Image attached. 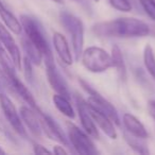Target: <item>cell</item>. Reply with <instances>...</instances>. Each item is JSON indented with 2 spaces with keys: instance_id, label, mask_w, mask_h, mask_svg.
Segmentation results:
<instances>
[{
  "instance_id": "21",
  "label": "cell",
  "mask_w": 155,
  "mask_h": 155,
  "mask_svg": "<svg viewBox=\"0 0 155 155\" xmlns=\"http://www.w3.org/2000/svg\"><path fill=\"white\" fill-rule=\"evenodd\" d=\"M124 140L127 141V143L129 144V147L131 149H133L136 153H139V154H149V150H148V146L146 144L144 140L142 138L136 137V136L132 135V134L124 132Z\"/></svg>"
},
{
  "instance_id": "22",
  "label": "cell",
  "mask_w": 155,
  "mask_h": 155,
  "mask_svg": "<svg viewBox=\"0 0 155 155\" xmlns=\"http://www.w3.org/2000/svg\"><path fill=\"white\" fill-rule=\"evenodd\" d=\"M143 64L147 71L155 80V55L151 45H146L143 49Z\"/></svg>"
},
{
  "instance_id": "23",
  "label": "cell",
  "mask_w": 155,
  "mask_h": 155,
  "mask_svg": "<svg viewBox=\"0 0 155 155\" xmlns=\"http://www.w3.org/2000/svg\"><path fill=\"white\" fill-rule=\"evenodd\" d=\"M0 67L7 72L8 75L16 73L15 65H14L10 54L8 53V51L5 49V47H3L1 43H0Z\"/></svg>"
},
{
  "instance_id": "10",
  "label": "cell",
  "mask_w": 155,
  "mask_h": 155,
  "mask_svg": "<svg viewBox=\"0 0 155 155\" xmlns=\"http://www.w3.org/2000/svg\"><path fill=\"white\" fill-rule=\"evenodd\" d=\"M38 115L41 130L47 135V137L52 140H55V141L60 142V143L64 144V146H68V139L66 138L64 132L61 129L58 123L52 117H50L49 115L43 114V112L38 113Z\"/></svg>"
},
{
  "instance_id": "34",
  "label": "cell",
  "mask_w": 155,
  "mask_h": 155,
  "mask_svg": "<svg viewBox=\"0 0 155 155\" xmlns=\"http://www.w3.org/2000/svg\"><path fill=\"white\" fill-rule=\"evenodd\" d=\"M94 1H95V2H99L100 0H94Z\"/></svg>"
},
{
  "instance_id": "32",
  "label": "cell",
  "mask_w": 155,
  "mask_h": 155,
  "mask_svg": "<svg viewBox=\"0 0 155 155\" xmlns=\"http://www.w3.org/2000/svg\"><path fill=\"white\" fill-rule=\"evenodd\" d=\"M52 1H54L56 3H63V0H52Z\"/></svg>"
},
{
  "instance_id": "30",
  "label": "cell",
  "mask_w": 155,
  "mask_h": 155,
  "mask_svg": "<svg viewBox=\"0 0 155 155\" xmlns=\"http://www.w3.org/2000/svg\"><path fill=\"white\" fill-rule=\"evenodd\" d=\"M150 34H152L155 37V26H152L150 28Z\"/></svg>"
},
{
  "instance_id": "26",
  "label": "cell",
  "mask_w": 155,
  "mask_h": 155,
  "mask_svg": "<svg viewBox=\"0 0 155 155\" xmlns=\"http://www.w3.org/2000/svg\"><path fill=\"white\" fill-rule=\"evenodd\" d=\"M21 66L24 67V73L25 77H26L27 81L30 83L33 82V64L31 63V61L29 60L27 56H25L24 61L21 62Z\"/></svg>"
},
{
  "instance_id": "17",
  "label": "cell",
  "mask_w": 155,
  "mask_h": 155,
  "mask_svg": "<svg viewBox=\"0 0 155 155\" xmlns=\"http://www.w3.org/2000/svg\"><path fill=\"white\" fill-rule=\"evenodd\" d=\"M110 56H112L113 61V67L116 68L117 74L120 81L125 82L127 79V66H125L124 58L122 55V51L117 45H114L112 47V52H110Z\"/></svg>"
},
{
  "instance_id": "9",
  "label": "cell",
  "mask_w": 155,
  "mask_h": 155,
  "mask_svg": "<svg viewBox=\"0 0 155 155\" xmlns=\"http://www.w3.org/2000/svg\"><path fill=\"white\" fill-rule=\"evenodd\" d=\"M75 104H77V110L78 114H79V118H80L81 124L82 127L91 138L98 139L99 138V132L97 130V125L94 122L91 115L88 110V104L87 101H85L80 95L75 94L74 95Z\"/></svg>"
},
{
  "instance_id": "6",
  "label": "cell",
  "mask_w": 155,
  "mask_h": 155,
  "mask_svg": "<svg viewBox=\"0 0 155 155\" xmlns=\"http://www.w3.org/2000/svg\"><path fill=\"white\" fill-rule=\"evenodd\" d=\"M79 83H80L81 87H82L89 96L88 100H87V103H88L89 105L100 110L105 115H107V116L110 118V120H112L115 124L120 125V123H121L120 118H119L118 112H117V110L115 108V106L113 105L110 101H107L101 94L98 93L94 87H91L85 80L80 79V80H79Z\"/></svg>"
},
{
  "instance_id": "12",
  "label": "cell",
  "mask_w": 155,
  "mask_h": 155,
  "mask_svg": "<svg viewBox=\"0 0 155 155\" xmlns=\"http://www.w3.org/2000/svg\"><path fill=\"white\" fill-rule=\"evenodd\" d=\"M88 110L91 115V118H93L94 122L96 123V125H98L99 129L101 130L106 136H108L110 139H116L117 132H116V129L114 127V122L110 120V117L104 114L103 112H101L100 110H98V108L89 105V104H88Z\"/></svg>"
},
{
  "instance_id": "25",
  "label": "cell",
  "mask_w": 155,
  "mask_h": 155,
  "mask_svg": "<svg viewBox=\"0 0 155 155\" xmlns=\"http://www.w3.org/2000/svg\"><path fill=\"white\" fill-rule=\"evenodd\" d=\"M146 14L155 21V0H139Z\"/></svg>"
},
{
  "instance_id": "15",
  "label": "cell",
  "mask_w": 155,
  "mask_h": 155,
  "mask_svg": "<svg viewBox=\"0 0 155 155\" xmlns=\"http://www.w3.org/2000/svg\"><path fill=\"white\" fill-rule=\"evenodd\" d=\"M52 41H53V47L61 61L66 65H72L74 58L70 51V47H69L66 37L62 33L54 32Z\"/></svg>"
},
{
  "instance_id": "13",
  "label": "cell",
  "mask_w": 155,
  "mask_h": 155,
  "mask_svg": "<svg viewBox=\"0 0 155 155\" xmlns=\"http://www.w3.org/2000/svg\"><path fill=\"white\" fill-rule=\"evenodd\" d=\"M19 115L22 122L27 125L29 131L35 137H41L43 130H41V121H39L38 112H36L31 107H28V106H21L19 110Z\"/></svg>"
},
{
  "instance_id": "3",
  "label": "cell",
  "mask_w": 155,
  "mask_h": 155,
  "mask_svg": "<svg viewBox=\"0 0 155 155\" xmlns=\"http://www.w3.org/2000/svg\"><path fill=\"white\" fill-rule=\"evenodd\" d=\"M81 61L85 68L93 73L105 72L113 67L112 56L104 49L96 46L86 48L83 50Z\"/></svg>"
},
{
  "instance_id": "7",
  "label": "cell",
  "mask_w": 155,
  "mask_h": 155,
  "mask_svg": "<svg viewBox=\"0 0 155 155\" xmlns=\"http://www.w3.org/2000/svg\"><path fill=\"white\" fill-rule=\"evenodd\" d=\"M43 61L45 62L46 74H47L48 82H49L51 88L58 95H62L70 99L71 94L69 91L68 85H67L66 81L64 80V78L62 77L61 72L58 71V69L56 68L53 55L45 56Z\"/></svg>"
},
{
  "instance_id": "4",
  "label": "cell",
  "mask_w": 155,
  "mask_h": 155,
  "mask_svg": "<svg viewBox=\"0 0 155 155\" xmlns=\"http://www.w3.org/2000/svg\"><path fill=\"white\" fill-rule=\"evenodd\" d=\"M20 24H21L22 29L25 30L26 36L41 52L44 58L53 55L51 47H50L49 43L46 38L43 29L34 18L30 17L29 15H21L20 16Z\"/></svg>"
},
{
  "instance_id": "20",
  "label": "cell",
  "mask_w": 155,
  "mask_h": 155,
  "mask_svg": "<svg viewBox=\"0 0 155 155\" xmlns=\"http://www.w3.org/2000/svg\"><path fill=\"white\" fill-rule=\"evenodd\" d=\"M21 44H22V48H24V51H25V53H26L27 58L31 61V63H32L33 65L39 66L44 60V56H43V54H41V52L35 47L34 44H33L28 37L22 38Z\"/></svg>"
},
{
  "instance_id": "31",
  "label": "cell",
  "mask_w": 155,
  "mask_h": 155,
  "mask_svg": "<svg viewBox=\"0 0 155 155\" xmlns=\"http://www.w3.org/2000/svg\"><path fill=\"white\" fill-rule=\"evenodd\" d=\"M1 154H5V151L3 150V149L1 148V147H0V155H1Z\"/></svg>"
},
{
  "instance_id": "2",
  "label": "cell",
  "mask_w": 155,
  "mask_h": 155,
  "mask_svg": "<svg viewBox=\"0 0 155 155\" xmlns=\"http://www.w3.org/2000/svg\"><path fill=\"white\" fill-rule=\"evenodd\" d=\"M60 20L64 26L65 30L68 32L71 38L73 49V58L79 62L84 50V25L79 17L67 11L60 13Z\"/></svg>"
},
{
  "instance_id": "27",
  "label": "cell",
  "mask_w": 155,
  "mask_h": 155,
  "mask_svg": "<svg viewBox=\"0 0 155 155\" xmlns=\"http://www.w3.org/2000/svg\"><path fill=\"white\" fill-rule=\"evenodd\" d=\"M33 151H34L35 154H52L51 151H49L46 147L41 146L39 143L33 144Z\"/></svg>"
},
{
  "instance_id": "33",
  "label": "cell",
  "mask_w": 155,
  "mask_h": 155,
  "mask_svg": "<svg viewBox=\"0 0 155 155\" xmlns=\"http://www.w3.org/2000/svg\"><path fill=\"white\" fill-rule=\"evenodd\" d=\"M1 87H2V84H1V82H0V95L2 94V88H1Z\"/></svg>"
},
{
  "instance_id": "28",
  "label": "cell",
  "mask_w": 155,
  "mask_h": 155,
  "mask_svg": "<svg viewBox=\"0 0 155 155\" xmlns=\"http://www.w3.org/2000/svg\"><path fill=\"white\" fill-rule=\"evenodd\" d=\"M147 108H148V112L150 114V116L155 120V100H150L148 102Z\"/></svg>"
},
{
  "instance_id": "24",
  "label": "cell",
  "mask_w": 155,
  "mask_h": 155,
  "mask_svg": "<svg viewBox=\"0 0 155 155\" xmlns=\"http://www.w3.org/2000/svg\"><path fill=\"white\" fill-rule=\"evenodd\" d=\"M107 1L117 11L127 13V12H131L132 10L131 2H130L129 0H107Z\"/></svg>"
},
{
  "instance_id": "29",
  "label": "cell",
  "mask_w": 155,
  "mask_h": 155,
  "mask_svg": "<svg viewBox=\"0 0 155 155\" xmlns=\"http://www.w3.org/2000/svg\"><path fill=\"white\" fill-rule=\"evenodd\" d=\"M52 153H54V154H56V155H67L68 152H67L62 146H54Z\"/></svg>"
},
{
  "instance_id": "16",
  "label": "cell",
  "mask_w": 155,
  "mask_h": 155,
  "mask_svg": "<svg viewBox=\"0 0 155 155\" xmlns=\"http://www.w3.org/2000/svg\"><path fill=\"white\" fill-rule=\"evenodd\" d=\"M122 123L125 127V131L136 137L147 139L148 138V132H147L142 122L134 115L130 113H125L122 116Z\"/></svg>"
},
{
  "instance_id": "1",
  "label": "cell",
  "mask_w": 155,
  "mask_h": 155,
  "mask_svg": "<svg viewBox=\"0 0 155 155\" xmlns=\"http://www.w3.org/2000/svg\"><path fill=\"white\" fill-rule=\"evenodd\" d=\"M93 32L100 37H144L150 34V27L140 19L122 17L110 21L98 22L93 27Z\"/></svg>"
},
{
  "instance_id": "5",
  "label": "cell",
  "mask_w": 155,
  "mask_h": 155,
  "mask_svg": "<svg viewBox=\"0 0 155 155\" xmlns=\"http://www.w3.org/2000/svg\"><path fill=\"white\" fill-rule=\"evenodd\" d=\"M67 131H68V139L75 152L83 155H96L99 153L95 143L91 139V136L85 131L71 123L67 122Z\"/></svg>"
},
{
  "instance_id": "19",
  "label": "cell",
  "mask_w": 155,
  "mask_h": 155,
  "mask_svg": "<svg viewBox=\"0 0 155 155\" xmlns=\"http://www.w3.org/2000/svg\"><path fill=\"white\" fill-rule=\"evenodd\" d=\"M69 100L70 99L62 95H58V94H55L52 97V101H53V104L56 107V110L60 113H62L64 116H66L67 118L73 119L75 117V113Z\"/></svg>"
},
{
  "instance_id": "14",
  "label": "cell",
  "mask_w": 155,
  "mask_h": 155,
  "mask_svg": "<svg viewBox=\"0 0 155 155\" xmlns=\"http://www.w3.org/2000/svg\"><path fill=\"white\" fill-rule=\"evenodd\" d=\"M10 79H11V83H12V87H13V91L15 94H17L27 104H29L31 108H33L36 112L41 113V110H39L38 105H37L36 101H35L34 97L31 94V91L27 88V86L24 84V83L20 81L19 78L16 75V73H13V74L9 75Z\"/></svg>"
},
{
  "instance_id": "18",
  "label": "cell",
  "mask_w": 155,
  "mask_h": 155,
  "mask_svg": "<svg viewBox=\"0 0 155 155\" xmlns=\"http://www.w3.org/2000/svg\"><path fill=\"white\" fill-rule=\"evenodd\" d=\"M0 17H1L2 21L5 22V26L10 31H12L15 34H20L21 33L22 27L21 24H20V20L17 19L14 16V14L3 5V3L1 2V0H0Z\"/></svg>"
},
{
  "instance_id": "11",
  "label": "cell",
  "mask_w": 155,
  "mask_h": 155,
  "mask_svg": "<svg viewBox=\"0 0 155 155\" xmlns=\"http://www.w3.org/2000/svg\"><path fill=\"white\" fill-rule=\"evenodd\" d=\"M0 43L2 44L5 49L10 54L16 69L20 70L21 69V62H22L20 50L18 48V46L16 45L15 39L11 35L9 29H7V27L3 26L1 22H0Z\"/></svg>"
},
{
  "instance_id": "8",
  "label": "cell",
  "mask_w": 155,
  "mask_h": 155,
  "mask_svg": "<svg viewBox=\"0 0 155 155\" xmlns=\"http://www.w3.org/2000/svg\"><path fill=\"white\" fill-rule=\"evenodd\" d=\"M0 106H1V110H2L5 119L10 123L12 129L20 137L28 138V134H27V131L25 129L24 122H22L21 118H20L19 113L16 110L15 105L11 101V99L8 96H5V94L0 95Z\"/></svg>"
}]
</instances>
